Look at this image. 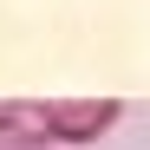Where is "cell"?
<instances>
[{
	"label": "cell",
	"mask_w": 150,
	"mask_h": 150,
	"mask_svg": "<svg viewBox=\"0 0 150 150\" xmlns=\"http://www.w3.org/2000/svg\"><path fill=\"white\" fill-rule=\"evenodd\" d=\"M124 117V98H33V137L52 150H85Z\"/></svg>",
	"instance_id": "cell-1"
},
{
	"label": "cell",
	"mask_w": 150,
	"mask_h": 150,
	"mask_svg": "<svg viewBox=\"0 0 150 150\" xmlns=\"http://www.w3.org/2000/svg\"><path fill=\"white\" fill-rule=\"evenodd\" d=\"M0 150H52V144L33 137V131H7V137H0Z\"/></svg>",
	"instance_id": "cell-2"
}]
</instances>
